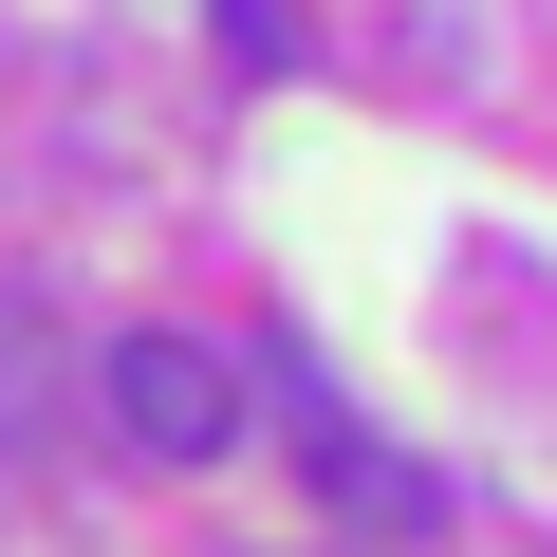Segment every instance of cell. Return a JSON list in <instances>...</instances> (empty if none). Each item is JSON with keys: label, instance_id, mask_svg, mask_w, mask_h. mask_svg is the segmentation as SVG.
<instances>
[{"label": "cell", "instance_id": "cell-1", "mask_svg": "<svg viewBox=\"0 0 557 557\" xmlns=\"http://www.w3.org/2000/svg\"><path fill=\"white\" fill-rule=\"evenodd\" d=\"M112 428H131L149 465H223V446H242V354H205V335H131V354H112Z\"/></svg>", "mask_w": 557, "mask_h": 557}, {"label": "cell", "instance_id": "cell-2", "mask_svg": "<svg viewBox=\"0 0 557 557\" xmlns=\"http://www.w3.org/2000/svg\"><path fill=\"white\" fill-rule=\"evenodd\" d=\"M298 465H317V502H335V520H372V539H428V520H446V483H428L409 446H372L354 409H298Z\"/></svg>", "mask_w": 557, "mask_h": 557}, {"label": "cell", "instance_id": "cell-3", "mask_svg": "<svg viewBox=\"0 0 557 557\" xmlns=\"http://www.w3.org/2000/svg\"><path fill=\"white\" fill-rule=\"evenodd\" d=\"M38 428H57V317L20 298V278H0V465H20Z\"/></svg>", "mask_w": 557, "mask_h": 557}]
</instances>
